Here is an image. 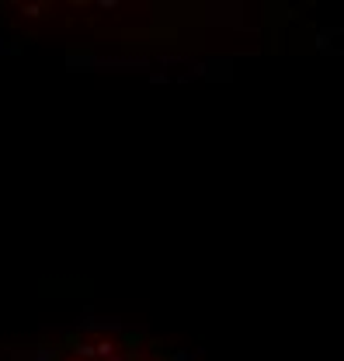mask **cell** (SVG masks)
Returning <instances> with one entry per match:
<instances>
[{
	"label": "cell",
	"mask_w": 344,
	"mask_h": 361,
	"mask_svg": "<svg viewBox=\"0 0 344 361\" xmlns=\"http://www.w3.org/2000/svg\"><path fill=\"white\" fill-rule=\"evenodd\" d=\"M77 358H94V344H77Z\"/></svg>",
	"instance_id": "obj_3"
},
{
	"label": "cell",
	"mask_w": 344,
	"mask_h": 361,
	"mask_svg": "<svg viewBox=\"0 0 344 361\" xmlns=\"http://www.w3.org/2000/svg\"><path fill=\"white\" fill-rule=\"evenodd\" d=\"M94 355H101V358H112V355H115V344H112V341H97V344H94Z\"/></svg>",
	"instance_id": "obj_1"
},
{
	"label": "cell",
	"mask_w": 344,
	"mask_h": 361,
	"mask_svg": "<svg viewBox=\"0 0 344 361\" xmlns=\"http://www.w3.org/2000/svg\"><path fill=\"white\" fill-rule=\"evenodd\" d=\"M45 11H49V4H28V7H25V14H28V18H42Z\"/></svg>",
	"instance_id": "obj_2"
}]
</instances>
